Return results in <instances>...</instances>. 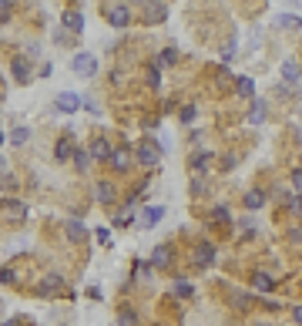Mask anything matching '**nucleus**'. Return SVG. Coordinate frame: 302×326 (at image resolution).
I'll return each instance as SVG.
<instances>
[{
	"instance_id": "5701e85b",
	"label": "nucleus",
	"mask_w": 302,
	"mask_h": 326,
	"mask_svg": "<svg viewBox=\"0 0 302 326\" xmlns=\"http://www.w3.org/2000/svg\"><path fill=\"white\" fill-rule=\"evenodd\" d=\"M265 205V195L262 192H248L245 195V209H262Z\"/></svg>"
},
{
	"instance_id": "412c9836",
	"label": "nucleus",
	"mask_w": 302,
	"mask_h": 326,
	"mask_svg": "<svg viewBox=\"0 0 302 326\" xmlns=\"http://www.w3.org/2000/svg\"><path fill=\"white\" fill-rule=\"evenodd\" d=\"M282 78L285 81H299V64H295V61H285V64H282Z\"/></svg>"
},
{
	"instance_id": "cd10ccee",
	"label": "nucleus",
	"mask_w": 302,
	"mask_h": 326,
	"mask_svg": "<svg viewBox=\"0 0 302 326\" xmlns=\"http://www.w3.org/2000/svg\"><path fill=\"white\" fill-rule=\"evenodd\" d=\"M88 161H91V155L84 148H78V151H74V169H88Z\"/></svg>"
},
{
	"instance_id": "473e14b6",
	"label": "nucleus",
	"mask_w": 302,
	"mask_h": 326,
	"mask_svg": "<svg viewBox=\"0 0 302 326\" xmlns=\"http://www.w3.org/2000/svg\"><path fill=\"white\" fill-rule=\"evenodd\" d=\"M232 54H235V41H228V44L222 47V64H228V61H232Z\"/></svg>"
},
{
	"instance_id": "a211bd4d",
	"label": "nucleus",
	"mask_w": 302,
	"mask_h": 326,
	"mask_svg": "<svg viewBox=\"0 0 302 326\" xmlns=\"http://www.w3.org/2000/svg\"><path fill=\"white\" fill-rule=\"evenodd\" d=\"M175 61H178V51H175V47H165V51L158 54L155 68H168V64H175Z\"/></svg>"
},
{
	"instance_id": "ddd939ff",
	"label": "nucleus",
	"mask_w": 302,
	"mask_h": 326,
	"mask_svg": "<svg viewBox=\"0 0 302 326\" xmlns=\"http://www.w3.org/2000/svg\"><path fill=\"white\" fill-rule=\"evenodd\" d=\"M275 27H289V31H302V17H295V14H279V17H275Z\"/></svg>"
},
{
	"instance_id": "c9c22d12",
	"label": "nucleus",
	"mask_w": 302,
	"mask_h": 326,
	"mask_svg": "<svg viewBox=\"0 0 302 326\" xmlns=\"http://www.w3.org/2000/svg\"><path fill=\"white\" fill-rule=\"evenodd\" d=\"M108 236H111L108 229H98V232H94V239H98V242H108Z\"/></svg>"
},
{
	"instance_id": "a878e982",
	"label": "nucleus",
	"mask_w": 302,
	"mask_h": 326,
	"mask_svg": "<svg viewBox=\"0 0 302 326\" xmlns=\"http://www.w3.org/2000/svg\"><path fill=\"white\" fill-rule=\"evenodd\" d=\"M27 138H31L27 128H14L11 131V145H27Z\"/></svg>"
},
{
	"instance_id": "6ab92c4d",
	"label": "nucleus",
	"mask_w": 302,
	"mask_h": 326,
	"mask_svg": "<svg viewBox=\"0 0 302 326\" xmlns=\"http://www.w3.org/2000/svg\"><path fill=\"white\" fill-rule=\"evenodd\" d=\"M168 259H171V256H168V246H158V249H155V259H151V266L165 269V266H168Z\"/></svg>"
},
{
	"instance_id": "79ce46f5",
	"label": "nucleus",
	"mask_w": 302,
	"mask_h": 326,
	"mask_svg": "<svg viewBox=\"0 0 302 326\" xmlns=\"http://www.w3.org/2000/svg\"><path fill=\"white\" fill-rule=\"evenodd\" d=\"M0 172H4V158H0Z\"/></svg>"
},
{
	"instance_id": "f3484780",
	"label": "nucleus",
	"mask_w": 302,
	"mask_h": 326,
	"mask_svg": "<svg viewBox=\"0 0 302 326\" xmlns=\"http://www.w3.org/2000/svg\"><path fill=\"white\" fill-rule=\"evenodd\" d=\"M171 292H175L178 299H191V296H195V286H191V282H185V279H178L175 286H171Z\"/></svg>"
},
{
	"instance_id": "f257e3e1",
	"label": "nucleus",
	"mask_w": 302,
	"mask_h": 326,
	"mask_svg": "<svg viewBox=\"0 0 302 326\" xmlns=\"http://www.w3.org/2000/svg\"><path fill=\"white\" fill-rule=\"evenodd\" d=\"M71 68H74V74H78V78H91V74L98 71V57H94V54H84V51H81V54H74Z\"/></svg>"
},
{
	"instance_id": "f03ea898",
	"label": "nucleus",
	"mask_w": 302,
	"mask_h": 326,
	"mask_svg": "<svg viewBox=\"0 0 302 326\" xmlns=\"http://www.w3.org/2000/svg\"><path fill=\"white\" fill-rule=\"evenodd\" d=\"M134 158H138L141 165L151 169V165H158V158H161V148H158L155 141H141V145L134 148Z\"/></svg>"
},
{
	"instance_id": "b1692460",
	"label": "nucleus",
	"mask_w": 302,
	"mask_h": 326,
	"mask_svg": "<svg viewBox=\"0 0 302 326\" xmlns=\"http://www.w3.org/2000/svg\"><path fill=\"white\" fill-rule=\"evenodd\" d=\"M272 286H275V282H272V276H268V272H255V289L268 292Z\"/></svg>"
},
{
	"instance_id": "20e7f679",
	"label": "nucleus",
	"mask_w": 302,
	"mask_h": 326,
	"mask_svg": "<svg viewBox=\"0 0 302 326\" xmlns=\"http://www.w3.org/2000/svg\"><path fill=\"white\" fill-rule=\"evenodd\" d=\"M61 286H64V279L57 272H47L44 279H41V286H37V292L41 296H54V292H61Z\"/></svg>"
},
{
	"instance_id": "a19ab883",
	"label": "nucleus",
	"mask_w": 302,
	"mask_h": 326,
	"mask_svg": "<svg viewBox=\"0 0 302 326\" xmlns=\"http://www.w3.org/2000/svg\"><path fill=\"white\" fill-rule=\"evenodd\" d=\"M4 326H17V319H7V323H4Z\"/></svg>"
},
{
	"instance_id": "aec40b11",
	"label": "nucleus",
	"mask_w": 302,
	"mask_h": 326,
	"mask_svg": "<svg viewBox=\"0 0 302 326\" xmlns=\"http://www.w3.org/2000/svg\"><path fill=\"white\" fill-rule=\"evenodd\" d=\"M94 192H98V199H101V202H111V199H114L111 182H98V189H94Z\"/></svg>"
},
{
	"instance_id": "0eeeda50",
	"label": "nucleus",
	"mask_w": 302,
	"mask_h": 326,
	"mask_svg": "<svg viewBox=\"0 0 302 326\" xmlns=\"http://www.w3.org/2000/svg\"><path fill=\"white\" fill-rule=\"evenodd\" d=\"M161 215H165L161 205H148L145 212H141V225H145V229H155V225L161 222Z\"/></svg>"
},
{
	"instance_id": "f704fd0d",
	"label": "nucleus",
	"mask_w": 302,
	"mask_h": 326,
	"mask_svg": "<svg viewBox=\"0 0 302 326\" xmlns=\"http://www.w3.org/2000/svg\"><path fill=\"white\" fill-rule=\"evenodd\" d=\"M134 323V313H131V309H124V313H121V326H131Z\"/></svg>"
},
{
	"instance_id": "ea45409f",
	"label": "nucleus",
	"mask_w": 302,
	"mask_h": 326,
	"mask_svg": "<svg viewBox=\"0 0 302 326\" xmlns=\"http://www.w3.org/2000/svg\"><path fill=\"white\" fill-rule=\"evenodd\" d=\"M295 319H299V323H302V306H295Z\"/></svg>"
},
{
	"instance_id": "c85d7f7f",
	"label": "nucleus",
	"mask_w": 302,
	"mask_h": 326,
	"mask_svg": "<svg viewBox=\"0 0 302 326\" xmlns=\"http://www.w3.org/2000/svg\"><path fill=\"white\" fill-rule=\"evenodd\" d=\"M148 84H151V88H161V71L158 68H148Z\"/></svg>"
},
{
	"instance_id": "39448f33",
	"label": "nucleus",
	"mask_w": 302,
	"mask_h": 326,
	"mask_svg": "<svg viewBox=\"0 0 302 326\" xmlns=\"http://www.w3.org/2000/svg\"><path fill=\"white\" fill-rule=\"evenodd\" d=\"M108 21H111L114 27H128V21H131V11H128V4H114L111 11H108Z\"/></svg>"
},
{
	"instance_id": "58836bf2",
	"label": "nucleus",
	"mask_w": 302,
	"mask_h": 326,
	"mask_svg": "<svg viewBox=\"0 0 302 326\" xmlns=\"http://www.w3.org/2000/svg\"><path fill=\"white\" fill-rule=\"evenodd\" d=\"M292 185H295V189H302V169L295 172V175H292Z\"/></svg>"
},
{
	"instance_id": "2eb2a0df",
	"label": "nucleus",
	"mask_w": 302,
	"mask_h": 326,
	"mask_svg": "<svg viewBox=\"0 0 302 326\" xmlns=\"http://www.w3.org/2000/svg\"><path fill=\"white\" fill-rule=\"evenodd\" d=\"M11 71H14V78H17V81H27V78H31V68H27V61H24V57H14Z\"/></svg>"
},
{
	"instance_id": "e433bc0d",
	"label": "nucleus",
	"mask_w": 302,
	"mask_h": 326,
	"mask_svg": "<svg viewBox=\"0 0 302 326\" xmlns=\"http://www.w3.org/2000/svg\"><path fill=\"white\" fill-rule=\"evenodd\" d=\"M289 205H292V212H302V195H295V199H292Z\"/></svg>"
},
{
	"instance_id": "dca6fc26",
	"label": "nucleus",
	"mask_w": 302,
	"mask_h": 326,
	"mask_svg": "<svg viewBox=\"0 0 302 326\" xmlns=\"http://www.w3.org/2000/svg\"><path fill=\"white\" fill-rule=\"evenodd\" d=\"M91 158H111V145L98 138V141H91Z\"/></svg>"
},
{
	"instance_id": "2f4dec72",
	"label": "nucleus",
	"mask_w": 302,
	"mask_h": 326,
	"mask_svg": "<svg viewBox=\"0 0 302 326\" xmlns=\"http://www.w3.org/2000/svg\"><path fill=\"white\" fill-rule=\"evenodd\" d=\"M212 219H215V222H228L232 215H228V209H225V205H218V209L212 212Z\"/></svg>"
},
{
	"instance_id": "bb28decb",
	"label": "nucleus",
	"mask_w": 302,
	"mask_h": 326,
	"mask_svg": "<svg viewBox=\"0 0 302 326\" xmlns=\"http://www.w3.org/2000/svg\"><path fill=\"white\" fill-rule=\"evenodd\" d=\"M265 121V101H255V108H252V124H262Z\"/></svg>"
},
{
	"instance_id": "1a4fd4ad",
	"label": "nucleus",
	"mask_w": 302,
	"mask_h": 326,
	"mask_svg": "<svg viewBox=\"0 0 302 326\" xmlns=\"http://www.w3.org/2000/svg\"><path fill=\"white\" fill-rule=\"evenodd\" d=\"M64 232H67V239H71V242H84V239H88V229H84L78 219L64 222Z\"/></svg>"
},
{
	"instance_id": "4468645a",
	"label": "nucleus",
	"mask_w": 302,
	"mask_h": 326,
	"mask_svg": "<svg viewBox=\"0 0 302 326\" xmlns=\"http://www.w3.org/2000/svg\"><path fill=\"white\" fill-rule=\"evenodd\" d=\"M235 91H238L242 98H252V94H255V81L252 78H235Z\"/></svg>"
},
{
	"instance_id": "7ed1b4c3",
	"label": "nucleus",
	"mask_w": 302,
	"mask_h": 326,
	"mask_svg": "<svg viewBox=\"0 0 302 326\" xmlns=\"http://www.w3.org/2000/svg\"><path fill=\"white\" fill-rule=\"evenodd\" d=\"M81 104H84V101H81L74 91H64V94H57V111H61V114H74Z\"/></svg>"
},
{
	"instance_id": "423d86ee",
	"label": "nucleus",
	"mask_w": 302,
	"mask_h": 326,
	"mask_svg": "<svg viewBox=\"0 0 302 326\" xmlns=\"http://www.w3.org/2000/svg\"><path fill=\"white\" fill-rule=\"evenodd\" d=\"M61 24H64L71 34H81V31H84V17H81L78 11H64L61 14Z\"/></svg>"
},
{
	"instance_id": "7c9ffc66",
	"label": "nucleus",
	"mask_w": 302,
	"mask_h": 326,
	"mask_svg": "<svg viewBox=\"0 0 302 326\" xmlns=\"http://www.w3.org/2000/svg\"><path fill=\"white\" fill-rule=\"evenodd\" d=\"M148 272H151V262H134V276L138 279H145Z\"/></svg>"
},
{
	"instance_id": "393cba45",
	"label": "nucleus",
	"mask_w": 302,
	"mask_h": 326,
	"mask_svg": "<svg viewBox=\"0 0 302 326\" xmlns=\"http://www.w3.org/2000/svg\"><path fill=\"white\" fill-rule=\"evenodd\" d=\"M54 158H57V161H67V158H71V141H67V138H64V141H57Z\"/></svg>"
},
{
	"instance_id": "9d476101",
	"label": "nucleus",
	"mask_w": 302,
	"mask_h": 326,
	"mask_svg": "<svg viewBox=\"0 0 302 326\" xmlns=\"http://www.w3.org/2000/svg\"><path fill=\"white\" fill-rule=\"evenodd\" d=\"M212 259H215V246H208V242H201L198 249H195V266H212Z\"/></svg>"
},
{
	"instance_id": "9b49d317",
	"label": "nucleus",
	"mask_w": 302,
	"mask_h": 326,
	"mask_svg": "<svg viewBox=\"0 0 302 326\" xmlns=\"http://www.w3.org/2000/svg\"><path fill=\"white\" fill-rule=\"evenodd\" d=\"M4 215L14 219V222H24V219H27V205L24 202H4Z\"/></svg>"
},
{
	"instance_id": "37998d69",
	"label": "nucleus",
	"mask_w": 302,
	"mask_h": 326,
	"mask_svg": "<svg viewBox=\"0 0 302 326\" xmlns=\"http://www.w3.org/2000/svg\"><path fill=\"white\" fill-rule=\"evenodd\" d=\"M0 145H4V135H0Z\"/></svg>"
},
{
	"instance_id": "4c0bfd02",
	"label": "nucleus",
	"mask_w": 302,
	"mask_h": 326,
	"mask_svg": "<svg viewBox=\"0 0 302 326\" xmlns=\"http://www.w3.org/2000/svg\"><path fill=\"white\" fill-rule=\"evenodd\" d=\"M128 222H131V212H121V215H118V222H114V225H128Z\"/></svg>"
},
{
	"instance_id": "6e6552de",
	"label": "nucleus",
	"mask_w": 302,
	"mask_h": 326,
	"mask_svg": "<svg viewBox=\"0 0 302 326\" xmlns=\"http://www.w3.org/2000/svg\"><path fill=\"white\" fill-rule=\"evenodd\" d=\"M145 21H148V24H161V21H168V4H148Z\"/></svg>"
},
{
	"instance_id": "f8f14e48",
	"label": "nucleus",
	"mask_w": 302,
	"mask_h": 326,
	"mask_svg": "<svg viewBox=\"0 0 302 326\" xmlns=\"http://www.w3.org/2000/svg\"><path fill=\"white\" fill-rule=\"evenodd\" d=\"M111 165H114V169H128V165H131V151H128L124 145L111 148Z\"/></svg>"
},
{
	"instance_id": "72a5a7b5",
	"label": "nucleus",
	"mask_w": 302,
	"mask_h": 326,
	"mask_svg": "<svg viewBox=\"0 0 302 326\" xmlns=\"http://www.w3.org/2000/svg\"><path fill=\"white\" fill-rule=\"evenodd\" d=\"M17 279V272L14 269H0V282H14Z\"/></svg>"
},
{
	"instance_id": "4be33fe9",
	"label": "nucleus",
	"mask_w": 302,
	"mask_h": 326,
	"mask_svg": "<svg viewBox=\"0 0 302 326\" xmlns=\"http://www.w3.org/2000/svg\"><path fill=\"white\" fill-rule=\"evenodd\" d=\"M208 161H212V155H208V151H198V155H191V169H195V172H205V165H208Z\"/></svg>"
},
{
	"instance_id": "c756f323",
	"label": "nucleus",
	"mask_w": 302,
	"mask_h": 326,
	"mask_svg": "<svg viewBox=\"0 0 302 326\" xmlns=\"http://www.w3.org/2000/svg\"><path fill=\"white\" fill-rule=\"evenodd\" d=\"M195 114H198V111H195V104H185V108H181V121L191 124V121H195Z\"/></svg>"
}]
</instances>
